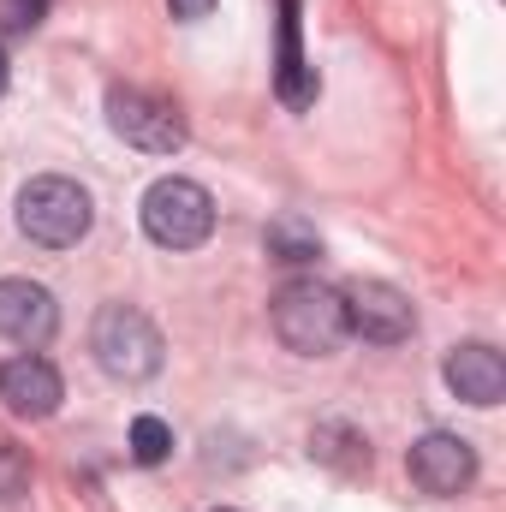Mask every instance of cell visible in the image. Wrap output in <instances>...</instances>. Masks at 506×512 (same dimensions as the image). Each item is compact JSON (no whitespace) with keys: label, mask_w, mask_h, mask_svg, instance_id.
Segmentation results:
<instances>
[{"label":"cell","mask_w":506,"mask_h":512,"mask_svg":"<svg viewBox=\"0 0 506 512\" xmlns=\"http://www.w3.org/2000/svg\"><path fill=\"white\" fill-rule=\"evenodd\" d=\"M274 334L298 358H328L346 340V304H340V292L322 286V280L280 286V298H274Z\"/></svg>","instance_id":"1"},{"label":"cell","mask_w":506,"mask_h":512,"mask_svg":"<svg viewBox=\"0 0 506 512\" xmlns=\"http://www.w3.org/2000/svg\"><path fill=\"white\" fill-rule=\"evenodd\" d=\"M96 209H90V191L60 179V173H42L18 191V233L30 245H48V251H66L90 233Z\"/></svg>","instance_id":"2"},{"label":"cell","mask_w":506,"mask_h":512,"mask_svg":"<svg viewBox=\"0 0 506 512\" xmlns=\"http://www.w3.org/2000/svg\"><path fill=\"white\" fill-rule=\"evenodd\" d=\"M143 233L161 251H197L215 233V203L197 179H155L143 191Z\"/></svg>","instance_id":"3"},{"label":"cell","mask_w":506,"mask_h":512,"mask_svg":"<svg viewBox=\"0 0 506 512\" xmlns=\"http://www.w3.org/2000/svg\"><path fill=\"white\" fill-rule=\"evenodd\" d=\"M90 352L114 382H149L161 370V328L131 304H108L90 328Z\"/></svg>","instance_id":"4"},{"label":"cell","mask_w":506,"mask_h":512,"mask_svg":"<svg viewBox=\"0 0 506 512\" xmlns=\"http://www.w3.org/2000/svg\"><path fill=\"white\" fill-rule=\"evenodd\" d=\"M108 126L120 131L131 149H143V155H173V149H185V114H179L167 96L137 90V84L108 90Z\"/></svg>","instance_id":"5"},{"label":"cell","mask_w":506,"mask_h":512,"mask_svg":"<svg viewBox=\"0 0 506 512\" xmlns=\"http://www.w3.org/2000/svg\"><path fill=\"white\" fill-rule=\"evenodd\" d=\"M340 304H346V334H364V340H376V346H399V340L417 328L411 298H405L399 286H387V280H358V286H346Z\"/></svg>","instance_id":"6"},{"label":"cell","mask_w":506,"mask_h":512,"mask_svg":"<svg viewBox=\"0 0 506 512\" xmlns=\"http://www.w3.org/2000/svg\"><path fill=\"white\" fill-rule=\"evenodd\" d=\"M411 483L423 489V495H435V501H453V495H465L471 483H477V453H471V441H459V435H423L417 447H411Z\"/></svg>","instance_id":"7"},{"label":"cell","mask_w":506,"mask_h":512,"mask_svg":"<svg viewBox=\"0 0 506 512\" xmlns=\"http://www.w3.org/2000/svg\"><path fill=\"white\" fill-rule=\"evenodd\" d=\"M54 328H60V304H54L48 286H36V280H0V340L36 352V346L54 340Z\"/></svg>","instance_id":"8"},{"label":"cell","mask_w":506,"mask_h":512,"mask_svg":"<svg viewBox=\"0 0 506 512\" xmlns=\"http://www.w3.org/2000/svg\"><path fill=\"white\" fill-rule=\"evenodd\" d=\"M60 399H66V387H60V370H54L48 358L24 352V358H6V364H0V405H6L12 417L42 423V417L60 411Z\"/></svg>","instance_id":"9"},{"label":"cell","mask_w":506,"mask_h":512,"mask_svg":"<svg viewBox=\"0 0 506 512\" xmlns=\"http://www.w3.org/2000/svg\"><path fill=\"white\" fill-rule=\"evenodd\" d=\"M447 387L465 399V405H495L506 393V364L495 346H459L447 358Z\"/></svg>","instance_id":"10"},{"label":"cell","mask_w":506,"mask_h":512,"mask_svg":"<svg viewBox=\"0 0 506 512\" xmlns=\"http://www.w3.org/2000/svg\"><path fill=\"white\" fill-rule=\"evenodd\" d=\"M280 102L286 108L316 102V72L304 66V48H298V0H280Z\"/></svg>","instance_id":"11"},{"label":"cell","mask_w":506,"mask_h":512,"mask_svg":"<svg viewBox=\"0 0 506 512\" xmlns=\"http://www.w3.org/2000/svg\"><path fill=\"white\" fill-rule=\"evenodd\" d=\"M268 251L280 256V262H316V256H322V239H316L310 221L274 215V221H268Z\"/></svg>","instance_id":"12"},{"label":"cell","mask_w":506,"mask_h":512,"mask_svg":"<svg viewBox=\"0 0 506 512\" xmlns=\"http://www.w3.org/2000/svg\"><path fill=\"white\" fill-rule=\"evenodd\" d=\"M167 453H173V429L161 417H137L131 423V459L137 465H161Z\"/></svg>","instance_id":"13"},{"label":"cell","mask_w":506,"mask_h":512,"mask_svg":"<svg viewBox=\"0 0 506 512\" xmlns=\"http://www.w3.org/2000/svg\"><path fill=\"white\" fill-rule=\"evenodd\" d=\"M48 18V0H0V30L6 36H30Z\"/></svg>","instance_id":"14"},{"label":"cell","mask_w":506,"mask_h":512,"mask_svg":"<svg viewBox=\"0 0 506 512\" xmlns=\"http://www.w3.org/2000/svg\"><path fill=\"white\" fill-rule=\"evenodd\" d=\"M24 489H30V459L12 441H0V501H18Z\"/></svg>","instance_id":"15"},{"label":"cell","mask_w":506,"mask_h":512,"mask_svg":"<svg viewBox=\"0 0 506 512\" xmlns=\"http://www.w3.org/2000/svg\"><path fill=\"white\" fill-rule=\"evenodd\" d=\"M167 6H173V18H185V24H191V18H209V6H215V0H167Z\"/></svg>","instance_id":"16"},{"label":"cell","mask_w":506,"mask_h":512,"mask_svg":"<svg viewBox=\"0 0 506 512\" xmlns=\"http://www.w3.org/2000/svg\"><path fill=\"white\" fill-rule=\"evenodd\" d=\"M0 96H6V54H0Z\"/></svg>","instance_id":"17"},{"label":"cell","mask_w":506,"mask_h":512,"mask_svg":"<svg viewBox=\"0 0 506 512\" xmlns=\"http://www.w3.org/2000/svg\"><path fill=\"white\" fill-rule=\"evenodd\" d=\"M221 512H227V507H221Z\"/></svg>","instance_id":"18"}]
</instances>
